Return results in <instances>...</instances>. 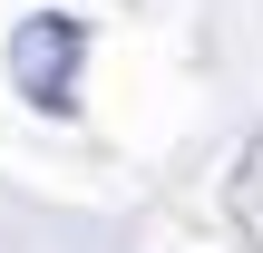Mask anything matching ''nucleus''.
I'll return each mask as SVG.
<instances>
[{
  "mask_svg": "<svg viewBox=\"0 0 263 253\" xmlns=\"http://www.w3.org/2000/svg\"><path fill=\"white\" fill-rule=\"evenodd\" d=\"M78 59H88V20H68V10H39V20L10 29V78H20V98L49 107V117L78 107Z\"/></svg>",
  "mask_w": 263,
  "mask_h": 253,
  "instance_id": "f257e3e1",
  "label": "nucleus"
},
{
  "mask_svg": "<svg viewBox=\"0 0 263 253\" xmlns=\"http://www.w3.org/2000/svg\"><path fill=\"white\" fill-rule=\"evenodd\" d=\"M234 224H244V234L263 244V146L244 156V176H234Z\"/></svg>",
  "mask_w": 263,
  "mask_h": 253,
  "instance_id": "f03ea898",
  "label": "nucleus"
}]
</instances>
